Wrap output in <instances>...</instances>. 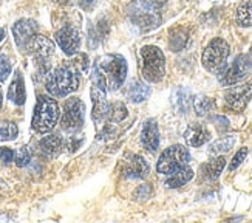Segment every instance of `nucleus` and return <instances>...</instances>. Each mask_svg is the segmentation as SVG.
Masks as SVG:
<instances>
[{"label":"nucleus","mask_w":252,"mask_h":223,"mask_svg":"<svg viewBox=\"0 0 252 223\" xmlns=\"http://www.w3.org/2000/svg\"><path fill=\"white\" fill-rule=\"evenodd\" d=\"M141 74L152 84L161 82L166 74V58L164 53L155 45H146L141 51Z\"/></svg>","instance_id":"nucleus-1"},{"label":"nucleus","mask_w":252,"mask_h":223,"mask_svg":"<svg viewBox=\"0 0 252 223\" xmlns=\"http://www.w3.org/2000/svg\"><path fill=\"white\" fill-rule=\"evenodd\" d=\"M59 106L53 98L42 95L37 99V104L32 115V129L37 133H48L58 124L59 119Z\"/></svg>","instance_id":"nucleus-2"},{"label":"nucleus","mask_w":252,"mask_h":223,"mask_svg":"<svg viewBox=\"0 0 252 223\" xmlns=\"http://www.w3.org/2000/svg\"><path fill=\"white\" fill-rule=\"evenodd\" d=\"M47 92L51 96L63 98L70 93L76 92L79 87V74L74 73L67 65L59 67L54 72H51L47 77Z\"/></svg>","instance_id":"nucleus-3"},{"label":"nucleus","mask_w":252,"mask_h":223,"mask_svg":"<svg viewBox=\"0 0 252 223\" xmlns=\"http://www.w3.org/2000/svg\"><path fill=\"white\" fill-rule=\"evenodd\" d=\"M229 53H231V47L229 43L221 39V37H215L206 45L203 56H201V62L203 67L211 73L220 74L226 69V62L229 58Z\"/></svg>","instance_id":"nucleus-4"},{"label":"nucleus","mask_w":252,"mask_h":223,"mask_svg":"<svg viewBox=\"0 0 252 223\" xmlns=\"http://www.w3.org/2000/svg\"><path fill=\"white\" fill-rule=\"evenodd\" d=\"M101 70L107 77V85L110 90H118L127 77V62L119 54H107L101 61H97Z\"/></svg>","instance_id":"nucleus-5"},{"label":"nucleus","mask_w":252,"mask_h":223,"mask_svg":"<svg viewBox=\"0 0 252 223\" xmlns=\"http://www.w3.org/2000/svg\"><path fill=\"white\" fill-rule=\"evenodd\" d=\"M190 160V153L181 144H173L161 153L157 164V171L164 175H170L175 171L181 169Z\"/></svg>","instance_id":"nucleus-6"},{"label":"nucleus","mask_w":252,"mask_h":223,"mask_svg":"<svg viewBox=\"0 0 252 223\" xmlns=\"http://www.w3.org/2000/svg\"><path fill=\"white\" fill-rule=\"evenodd\" d=\"M252 70V59L248 54H238L231 65H226V69L220 73V82L226 87L235 85L242 82Z\"/></svg>","instance_id":"nucleus-7"},{"label":"nucleus","mask_w":252,"mask_h":223,"mask_svg":"<svg viewBox=\"0 0 252 223\" xmlns=\"http://www.w3.org/2000/svg\"><path fill=\"white\" fill-rule=\"evenodd\" d=\"M27 50H30L31 54L36 58L39 74H48V70H50L48 59L54 53V43L45 36L36 35L34 37L31 39V42L28 43Z\"/></svg>","instance_id":"nucleus-8"},{"label":"nucleus","mask_w":252,"mask_h":223,"mask_svg":"<svg viewBox=\"0 0 252 223\" xmlns=\"http://www.w3.org/2000/svg\"><path fill=\"white\" fill-rule=\"evenodd\" d=\"M84 116H85V106L79 98H70L65 103L63 116L61 121L62 130L74 133L84 126Z\"/></svg>","instance_id":"nucleus-9"},{"label":"nucleus","mask_w":252,"mask_h":223,"mask_svg":"<svg viewBox=\"0 0 252 223\" xmlns=\"http://www.w3.org/2000/svg\"><path fill=\"white\" fill-rule=\"evenodd\" d=\"M251 98H252V81L245 82L242 85L231 87L224 93L226 106L234 112H243Z\"/></svg>","instance_id":"nucleus-10"},{"label":"nucleus","mask_w":252,"mask_h":223,"mask_svg":"<svg viewBox=\"0 0 252 223\" xmlns=\"http://www.w3.org/2000/svg\"><path fill=\"white\" fill-rule=\"evenodd\" d=\"M56 42L65 54L73 56L81 47V35L73 25H65L56 33Z\"/></svg>","instance_id":"nucleus-11"},{"label":"nucleus","mask_w":252,"mask_h":223,"mask_svg":"<svg viewBox=\"0 0 252 223\" xmlns=\"http://www.w3.org/2000/svg\"><path fill=\"white\" fill-rule=\"evenodd\" d=\"M37 35V24L31 19H20L13 27V36L16 45L20 50H27L31 39Z\"/></svg>","instance_id":"nucleus-12"},{"label":"nucleus","mask_w":252,"mask_h":223,"mask_svg":"<svg viewBox=\"0 0 252 223\" xmlns=\"http://www.w3.org/2000/svg\"><path fill=\"white\" fill-rule=\"evenodd\" d=\"M92 101H93V112L92 118L97 126H101L102 122L108 118V103L105 99V92H102L101 88L92 87Z\"/></svg>","instance_id":"nucleus-13"},{"label":"nucleus","mask_w":252,"mask_h":223,"mask_svg":"<svg viewBox=\"0 0 252 223\" xmlns=\"http://www.w3.org/2000/svg\"><path fill=\"white\" fill-rule=\"evenodd\" d=\"M130 19L131 22L141 30L149 31L157 28L161 24V17L158 16V13L155 11H147V9H133L130 13Z\"/></svg>","instance_id":"nucleus-14"},{"label":"nucleus","mask_w":252,"mask_h":223,"mask_svg":"<svg viewBox=\"0 0 252 223\" xmlns=\"http://www.w3.org/2000/svg\"><path fill=\"white\" fill-rule=\"evenodd\" d=\"M141 143L150 152H155L159 148V130L157 119L150 118L144 122L141 132Z\"/></svg>","instance_id":"nucleus-15"},{"label":"nucleus","mask_w":252,"mask_h":223,"mask_svg":"<svg viewBox=\"0 0 252 223\" xmlns=\"http://www.w3.org/2000/svg\"><path fill=\"white\" fill-rule=\"evenodd\" d=\"M184 140L190 148H200L211 140V132L204 124L193 122V124H190L188 130L184 132Z\"/></svg>","instance_id":"nucleus-16"},{"label":"nucleus","mask_w":252,"mask_h":223,"mask_svg":"<svg viewBox=\"0 0 252 223\" xmlns=\"http://www.w3.org/2000/svg\"><path fill=\"white\" fill-rule=\"evenodd\" d=\"M150 172L149 163L139 155H128L124 166V175L127 178H146Z\"/></svg>","instance_id":"nucleus-17"},{"label":"nucleus","mask_w":252,"mask_h":223,"mask_svg":"<svg viewBox=\"0 0 252 223\" xmlns=\"http://www.w3.org/2000/svg\"><path fill=\"white\" fill-rule=\"evenodd\" d=\"M193 104L192 93L189 88L186 87H177L172 93V106L175 112L180 115H188Z\"/></svg>","instance_id":"nucleus-18"},{"label":"nucleus","mask_w":252,"mask_h":223,"mask_svg":"<svg viewBox=\"0 0 252 223\" xmlns=\"http://www.w3.org/2000/svg\"><path fill=\"white\" fill-rule=\"evenodd\" d=\"M8 99H11L16 106H24L25 99H27V92H25V81L24 76H22L20 70L16 72L14 79L11 82L8 88Z\"/></svg>","instance_id":"nucleus-19"},{"label":"nucleus","mask_w":252,"mask_h":223,"mask_svg":"<svg viewBox=\"0 0 252 223\" xmlns=\"http://www.w3.org/2000/svg\"><path fill=\"white\" fill-rule=\"evenodd\" d=\"M224 166H226L224 157H217V158H214L211 161L204 163L201 166V169H200V174H201V177L204 178V180L214 182V180H217V178L221 175Z\"/></svg>","instance_id":"nucleus-20"},{"label":"nucleus","mask_w":252,"mask_h":223,"mask_svg":"<svg viewBox=\"0 0 252 223\" xmlns=\"http://www.w3.org/2000/svg\"><path fill=\"white\" fill-rule=\"evenodd\" d=\"M192 178H193V171L190 169L188 164H186V166L181 167V169H178V171H175L173 174H170L164 185H166V187L175 189V187H181L186 183H189Z\"/></svg>","instance_id":"nucleus-21"},{"label":"nucleus","mask_w":252,"mask_h":223,"mask_svg":"<svg viewBox=\"0 0 252 223\" xmlns=\"http://www.w3.org/2000/svg\"><path fill=\"white\" fill-rule=\"evenodd\" d=\"M150 87L146 85L144 82H139V81H133V82H130L128 87H127V98L130 99L131 103H135V104H139L142 101H146V99L150 96Z\"/></svg>","instance_id":"nucleus-22"},{"label":"nucleus","mask_w":252,"mask_h":223,"mask_svg":"<svg viewBox=\"0 0 252 223\" xmlns=\"http://www.w3.org/2000/svg\"><path fill=\"white\" fill-rule=\"evenodd\" d=\"M62 146H63V141L59 135H48L45 138H42L39 143V149L42 150V153H45L47 157H56V155H59Z\"/></svg>","instance_id":"nucleus-23"},{"label":"nucleus","mask_w":252,"mask_h":223,"mask_svg":"<svg viewBox=\"0 0 252 223\" xmlns=\"http://www.w3.org/2000/svg\"><path fill=\"white\" fill-rule=\"evenodd\" d=\"M235 22L240 27H252V0H243L235 11Z\"/></svg>","instance_id":"nucleus-24"},{"label":"nucleus","mask_w":252,"mask_h":223,"mask_svg":"<svg viewBox=\"0 0 252 223\" xmlns=\"http://www.w3.org/2000/svg\"><path fill=\"white\" fill-rule=\"evenodd\" d=\"M237 138L234 135H226V137H221V138H218L217 141H214L211 146H209V152L211 153H226L229 152L232 148H234V144H235Z\"/></svg>","instance_id":"nucleus-25"},{"label":"nucleus","mask_w":252,"mask_h":223,"mask_svg":"<svg viewBox=\"0 0 252 223\" xmlns=\"http://www.w3.org/2000/svg\"><path fill=\"white\" fill-rule=\"evenodd\" d=\"M188 40H189L188 31H184V30L178 28V30H175V31L170 33L169 47L172 48V51H181V50L186 47V43H188Z\"/></svg>","instance_id":"nucleus-26"},{"label":"nucleus","mask_w":252,"mask_h":223,"mask_svg":"<svg viewBox=\"0 0 252 223\" xmlns=\"http://www.w3.org/2000/svg\"><path fill=\"white\" fill-rule=\"evenodd\" d=\"M192 106L195 109V113L198 115L200 118H203V116H206L214 109V99L207 98L204 95H200V96H196L193 99V104Z\"/></svg>","instance_id":"nucleus-27"},{"label":"nucleus","mask_w":252,"mask_h":223,"mask_svg":"<svg viewBox=\"0 0 252 223\" xmlns=\"http://www.w3.org/2000/svg\"><path fill=\"white\" fill-rule=\"evenodd\" d=\"M74 58L71 59V61H68V64H67V67L68 69H71L74 73H78V74H81V73H85L87 70H89V56L87 54H81V53H76V54H73Z\"/></svg>","instance_id":"nucleus-28"},{"label":"nucleus","mask_w":252,"mask_h":223,"mask_svg":"<svg viewBox=\"0 0 252 223\" xmlns=\"http://www.w3.org/2000/svg\"><path fill=\"white\" fill-rule=\"evenodd\" d=\"M127 116H128V112L123 103L118 101V103L110 104V107H108V119H110L112 122H121Z\"/></svg>","instance_id":"nucleus-29"},{"label":"nucleus","mask_w":252,"mask_h":223,"mask_svg":"<svg viewBox=\"0 0 252 223\" xmlns=\"http://www.w3.org/2000/svg\"><path fill=\"white\" fill-rule=\"evenodd\" d=\"M19 133V129L14 122L11 121H2L0 122V141H11L16 140Z\"/></svg>","instance_id":"nucleus-30"},{"label":"nucleus","mask_w":252,"mask_h":223,"mask_svg":"<svg viewBox=\"0 0 252 223\" xmlns=\"http://www.w3.org/2000/svg\"><path fill=\"white\" fill-rule=\"evenodd\" d=\"M92 79H93V85L97 87V88H101L102 92H107V77L104 74V72L101 70V67L99 64H94L93 67V74H92Z\"/></svg>","instance_id":"nucleus-31"},{"label":"nucleus","mask_w":252,"mask_h":223,"mask_svg":"<svg viewBox=\"0 0 252 223\" xmlns=\"http://www.w3.org/2000/svg\"><path fill=\"white\" fill-rule=\"evenodd\" d=\"M14 158H16V164L19 167H25L31 161V152L27 146H22L17 152H14Z\"/></svg>","instance_id":"nucleus-32"},{"label":"nucleus","mask_w":252,"mask_h":223,"mask_svg":"<svg viewBox=\"0 0 252 223\" xmlns=\"http://www.w3.org/2000/svg\"><path fill=\"white\" fill-rule=\"evenodd\" d=\"M136 2H138L139 8L158 13V11L167 3V0H136Z\"/></svg>","instance_id":"nucleus-33"},{"label":"nucleus","mask_w":252,"mask_h":223,"mask_svg":"<svg viewBox=\"0 0 252 223\" xmlns=\"http://www.w3.org/2000/svg\"><path fill=\"white\" fill-rule=\"evenodd\" d=\"M11 73V62L5 54L0 53V82H5Z\"/></svg>","instance_id":"nucleus-34"},{"label":"nucleus","mask_w":252,"mask_h":223,"mask_svg":"<svg viewBox=\"0 0 252 223\" xmlns=\"http://www.w3.org/2000/svg\"><path fill=\"white\" fill-rule=\"evenodd\" d=\"M248 152H249V149L248 148H242L240 149L235 155H234V158H232V161H231V164H229V171H235L237 167L243 163V160L246 158V155H248Z\"/></svg>","instance_id":"nucleus-35"},{"label":"nucleus","mask_w":252,"mask_h":223,"mask_svg":"<svg viewBox=\"0 0 252 223\" xmlns=\"http://www.w3.org/2000/svg\"><path fill=\"white\" fill-rule=\"evenodd\" d=\"M212 122L215 124L217 130L218 132H227L229 129H231V122H229V119L223 115H217V116H212Z\"/></svg>","instance_id":"nucleus-36"},{"label":"nucleus","mask_w":252,"mask_h":223,"mask_svg":"<svg viewBox=\"0 0 252 223\" xmlns=\"http://www.w3.org/2000/svg\"><path fill=\"white\" fill-rule=\"evenodd\" d=\"M150 195H152V187H150V185H141V186L136 189V191H135V194H133V197H135L136 200H139V202L150 198Z\"/></svg>","instance_id":"nucleus-37"},{"label":"nucleus","mask_w":252,"mask_h":223,"mask_svg":"<svg viewBox=\"0 0 252 223\" xmlns=\"http://www.w3.org/2000/svg\"><path fill=\"white\" fill-rule=\"evenodd\" d=\"M14 160V150L9 148H0V161L9 164L11 161Z\"/></svg>","instance_id":"nucleus-38"},{"label":"nucleus","mask_w":252,"mask_h":223,"mask_svg":"<svg viewBox=\"0 0 252 223\" xmlns=\"http://www.w3.org/2000/svg\"><path fill=\"white\" fill-rule=\"evenodd\" d=\"M78 3H79V6H81L82 9H85V11H92L93 6H94V3H96V0H78Z\"/></svg>","instance_id":"nucleus-39"},{"label":"nucleus","mask_w":252,"mask_h":223,"mask_svg":"<svg viewBox=\"0 0 252 223\" xmlns=\"http://www.w3.org/2000/svg\"><path fill=\"white\" fill-rule=\"evenodd\" d=\"M3 39H5V30L0 28V42H2Z\"/></svg>","instance_id":"nucleus-40"},{"label":"nucleus","mask_w":252,"mask_h":223,"mask_svg":"<svg viewBox=\"0 0 252 223\" xmlns=\"http://www.w3.org/2000/svg\"><path fill=\"white\" fill-rule=\"evenodd\" d=\"M53 2H56V3H67L68 0H53Z\"/></svg>","instance_id":"nucleus-41"},{"label":"nucleus","mask_w":252,"mask_h":223,"mask_svg":"<svg viewBox=\"0 0 252 223\" xmlns=\"http://www.w3.org/2000/svg\"><path fill=\"white\" fill-rule=\"evenodd\" d=\"M2 103H3V96H2V92H0V107H2Z\"/></svg>","instance_id":"nucleus-42"}]
</instances>
